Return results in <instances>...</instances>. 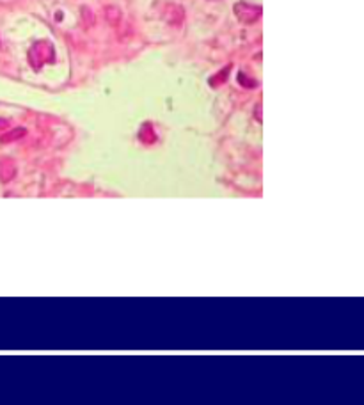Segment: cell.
<instances>
[{
    "mask_svg": "<svg viewBox=\"0 0 364 405\" xmlns=\"http://www.w3.org/2000/svg\"><path fill=\"white\" fill-rule=\"evenodd\" d=\"M55 61V50L50 41H37L29 48V64L34 70H41L44 64Z\"/></svg>",
    "mask_w": 364,
    "mask_h": 405,
    "instance_id": "obj_1",
    "label": "cell"
},
{
    "mask_svg": "<svg viewBox=\"0 0 364 405\" xmlns=\"http://www.w3.org/2000/svg\"><path fill=\"white\" fill-rule=\"evenodd\" d=\"M233 9H235L236 18H238L240 22H244V23L257 22V20L261 18V14H263L261 5L247 4V2H238V4H235Z\"/></svg>",
    "mask_w": 364,
    "mask_h": 405,
    "instance_id": "obj_2",
    "label": "cell"
},
{
    "mask_svg": "<svg viewBox=\"0 0 364 405\" xmlns=\"http://www.w3.org/2000/svg\"><path fill=\"white\" fill-rule=\"evenodd\" d=\"M164 20L171 25V27H182L185 22V9L180 4H169L165 7Z\"/></svg>",
    "mask_w": 364,
    "mask_h": 405,
    "instance_id": "obj_3",
    "label": "cell"
},
{
    "mask_svg": "<svg viewBox=\"0 0 364 405\" xmlns=\"http://www.w3.org/2000/svg\"><path fill=\"white\" fill-rule=\"evenodd\" d=\"M105 20L110 27H117V25L121 23V20H123V13H121V9L119 7H115V5H107Z\"/></svg>",
    "mask_w": 364,
    "mask_h": 405,
    "instance_id": "obj_4",
    "label": "cell"
},
{
    "mask_svg": "<svg viewBox=\"0 0 364 405\" xmlns=\"http://www.w3.org/2000/svg\"><path fill=\"white\" fill-rule=\"evenodd\" d=\"M231 64H227L226 68H222L220 72L217 73V75H213L212 78H210V85H212V87H218V85L222 84V82H226L227 80V76H229V72H231Z\"/></svg>",
    "mask_w": 364,
    "mask_h": 405,
    "instance_id": "obj_5",
    "label": "cell"
},
{
    "mask_svg": "<svg viewBox=\"0 0 364 405\" xmlns=\"http://www.w3.org/2000/svg\"><path fill=\"white\" fill-rule=\"evenodd\" d=\"M14 176V165L9 160L0 162V180L2 182H9Z\"/></svg>",
    "mask_w": 364,
    "mask_h": 405,
    "instance_id": "obj_6",
    "label": "cell"
},
{
    "mask_svg": "<svg viewBox=\"0 0 364 405\" xmlns=\"http://www.w3.org/2000/svg\"><path fill=\"white\" fill-rule=\"evenodd\" d=\"M25 135V130L23 128H14V130H11L9 134H5V135H2V139H0V143H13V141H16V139H20V137H23Z\"/></svg>",
    "mask_w": 364,
    "mask_h": 405,
    "instance_id": "obj_7",
    "label": "cell"
},
{
    "mask_svg": "<svg viewBox=\"0 0 364 405\" xmlns=\"http://www.w3.org/2000/svg\"><path fill=\"white\" fill-rule=\"evenodd\" d=\"M238 82H240V85H244L245 89H254V87H257V82L253 80V78H249L244 72L238 73Z\"/></svg>",
    "mask_w": 364,
    "mask_h": 405,
    "instance_id": "obj_8",
    "label": "cell"
},
{
    "mask_svg": "<svg viewBox=\"0 0 364 405\" xmlns=\"http://www.w3.org/2000/svg\"><path fill=\"white\" fill-rule=\"evenodd\" d=\"M80 13H82V18H84V25L87 29H91L93 27V23H94V16H93V11L89 9L87 5H84V7H82V11H80Z\"/></svg>",
    "mask_w": 364,
    "mask_h": 405,
    "instance_id": "obj_9",
    "label": "cell"
},
{
    "mask_svg": "<svg viewBox=\"0 0 364 405\" xmlns=\"http://www.w3.org/2000/svg\"><path fill=\"white\" fill-rule=\"evenodd\" d=\"M141 139L144 141V143H151V141H155V134H153V130H151L149 125H144V128L141 130Z\"/></svg>",
    "mask_w": 364,
    "mask_h": 405,
    "instance_id": "obj_10",
    "label": "cell"
},
{
    "mask_svg": "<svg viewBox=\"0 0 364 405\" xmlns=\"http://www.w3.org/2000/svg\"><path fill=\"white\" fill-rule=\"evenodd\" d=\"M256 117H257V121H261V103H257L256 105Z\"/></svg>",
    "mask_w": 364,
    "mask_h": 405,
    "instance_id": "obj_11",
    "label": "cell"
},
{
    "mask_svg": "<svg viewBox=\"0 0 364 405\" xmlns=\"http://www.w3.org/2000/svg\"><path fill=\"white\" fill-rule=\"evenodd\" d=\"M5 126H7V121H5V119H0V130L5 128Z\"/></svg>",
    "mask_w": 364,
    "mask_h": 405,
    "instance_id": "obj_12",
    "label": "cell"
},
{
    "mask_svg": "<svg viewBox=\"0 0 364 405\" xmlns=\"http://www.w3.org/2000/svg\"><path fill=\"white\" fill-rule=\"evenodd\" d=\"M212 2H218V0H212Z\"/></svg>",
    "mask_w": 364,
    "mask_h": 405,
    "instance_id": "obj_13",
    "label": "cell"
}]
</instances>
